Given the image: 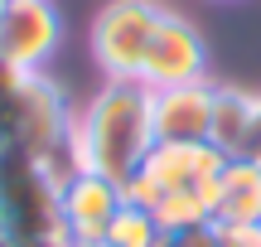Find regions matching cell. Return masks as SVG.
<instances>
[{
    "mask_svg": "<svg viewBox=\"0 0 261 247\" xmlns=\"http://www.w3.org/2000/svg\"><path fill=\"white\" fill-rule=\"evenodd\" d=\"M150 87L145 83H112L107 78L73 121V155L77 170L107 175L126 184L140 170V160L155 145V116H150Z\"/></svg>",
    "mask_w": 261,
    "mask_h": 247,
    "instance_id": "obj_1",
    "label": "cell"
},
{
    "mask_svg": "<svg viewBox=\"0 0 261 247\" xmlns=\"http://www.w3.org/2000/svg\"><path fill=\"white\" fill-rule=\"evenodd\" d=\"M58 184L63 175L48 160L10 145L0 155V228L5 247H68L58 218Z\"/></svg>",
    "mask_w": 261,
    "mask_h": 247,
    "instance_id": "obj_2",
    "label": "cell"
},
{
    "mask_svg": "<svg viewBox=\"0 0 261 247\" xmlns=\"http://www.w3.org/2000/svg\"><path fill=\"white\" fill-rule=\"evenodd\" d=\"M5 116H10V136H15L19 151L48 160L58 175H73L77 170V155H73V102L68 92L54 83L48 73H24L5 97Z\"/></svg>",
    "mask_w": 261,
    "mask_h": 247,
    "instance_id": "obj_3",
    "label": "cell"
},
{
    "mask_svg": "<svg viewBox=\"0 0 261 247\" xmlns=\"http://www.w3.org/2000/svg\"><path fill=\"white\" fill-rule=\"evenodd\" d=\"M160 15H165V5H155V0H107L97 10L92 29H87V44H92V63L102 68V78L140 83L145 48L155 39Z\"/></svg>",
    "mask_w": 261,
    "mask_h": 247,
    "instance_id": "obj_4",
    "label": "cell"
},
{
    "mask_svg": "<svg viewBox=\"0 0 261 247\" xmlns=\"http://www.w3.org/2000/svg\"><path fill=\"white\" fill-rule=\"evenodd\" d=\"M223 160H227V155L218 151V145H208V141H198V145H165V141H155L150 155L140 160V170L121 184V194L130 204L155 209L165 194L213 189L218 175H223Z\"/></svg>",
    "mask_w": 261,
    "mask_h": 247,
    "instance_id": "obj_5",
    "label": "cell"
},
{
    "mask_svg": "<svg viewBox=\"0 0 261 247\" xmlns=\"http://www.w3.org/2000/svg\"><path fill=\"white\" fill-rule=\"evenodd\" d=\"M203 78H208V44L198 34V24H189L184 15L165 10L155 24V39L145 48L140 83L150 92H160V87H184V83H203Z\"/></svg>",
    "mask_w": 261,
    "mask_h": 247,
    "instance_id": "obj_6",
    "label": "cell"
},
{
    "mask_svg": "<svg viewBox=\"0 0 261 247\" xmlns=\"http://www.w3.org/2000/svg\"><path fill=\"white\" fill-rule=\"evenodd\" d=\"M63 44V15L54 0H10L0 19V63L15 73H44Z\"/></svg>",
    "mask_w": 261,
    "mask_h": 247,
    "instance_id": "obj_7",
    "label": "cell"
},
{
    "mask_svg": "<svg viewBox=\"0 0 261 247\" xmlns=\"http://www.w3.org/2000/svg\"><path fill=\"white\" fill-rule=\"evenodd\" d=\"M121 204H126L121 184L92 170H73L58 184V218H63L68 242H102Z\"/></svg>",
    "mask_w": 261,
    "mask_h": 247,
    "instance_id": "obj_8",
    "label": "cell"
},
{
    "mask_svg": "<svg viewBox=\"0 0 261 247\" xmlns=\"http://www.w3.org/2000/svg\"><path fill=\"white\" fill-rule=\"evenodd\" d=\"M213 107H218V87L208 83V78L203 83H184V87H160V92L150 97L155 141H165V145L208 141V136H213Z\"/></svg>",
    "mask_w": 261,
    "mask_h": 247,
    "instance_id": "obj_9",
    "label": "cell"
},
{
    "mask_svg": "<svg viewBox=\"0 0 261 247\" xmlns=\"http://www.w3.org/2000/svg\"><path fill=\"white\" fill-rule=\"evenodd\" d=\"M261 223V160L232 155L213 184V228H247Z\"/></svg>",
    "mask_w": 261,
    "mask_h": 247,
    "instance_id": "obj_10",
    "label": "cell"
},
{
    "mask_svg": "<svg viewBox=\"0 0 261 247\" xmlns=\"http://www.w3.org/2000/svg\"><path fill=\"white\" fill-rule=\"evenodd\" d=\"M256 116H261V92L218 87L213 136H208V141H213L227 160H232V155H256Z\"/></svg>",
    "mask_w": 261,
    "mask_h": 247,
    "instance_id": "obj_11",
    "label": "cell"
},
{
    "mask_svg": "<svg viewBox=\"0 0 261 247\" xmlns=\"http://www.w3.org/2000/svg\"><path fill=\"white\" fill-rule=\"evenodd\" d=\"M107 247H160L165 242V228H160V218L145 209V204H121L112 218V228H107Z\"/></svg>",
    "mask_w": 261,
    "mask_h": 247,
    "instance_id": "obj_12",
    "label": "cell"
},
{
    "mask_svg": "<svg viewBox=\"0 0 261 247\" xmlns=\"http://www.w3.org/2000/svg\"><path fill=\"white\" fill-rule=\"evenodd\" d=\"M160 247H218V228H184V233H165Z\"/></svg>",
    "mask_w": 261,
    "mask_h": 247,
    "instance_id": "obj_13",
    "label": "cell"
},
{
    "mask_svg": "<svg viewBox=\"0 0 261 247\" xmlns=\"http://www.w3.org/2000/svg\"><path fill=\"white\" fill-rule=\"evenodd\" d=\"M218 247H261V223H247V228H218Z\"/></svg>",
    "mask_w": 261,
    "mask_h": 247,
    "instance_id": "obj_14",
    "label": "cell"
},
{
    "mask_svg": "<svg viewBox=\"0 0 261 247\" xmlns=\"http://www.w3.org/2000/svg\"><path fill=\"white\" fill-rule=\"evenodd\" d=\"M5 97H10V92H5ZM5 97H0V155L15 145V136H10V116H5Z\"/></svg>",
    "mask_w": 261,
    "mask_h": 247,
    "instance_id": "obj_15",
    "label": "cell"
},
{
    "mask_svg": "<svg viewBox=\"0 0 261 247\" xmlns=\"http://www.w3.org/2000/svg\"><path fill=\"white\" fill-rule=\"evenodd\" d=\"M68 247H107V242H68Z\"/></svg>",
    "mask_w": 261,
    "mask_h": 247,
    "instance_id": "obj_16",
    "label": "cell"
},
{
    "mask_svg": "<svg viewBox=\"0 0 261 247\" xmlns=\"http://www.w3.org/2000/svg\"><path fill=\"white\" fill-rule=\"evenodd\" d=\"M5 10H10V0H0V19H5Z\"/></svg>",
    "mask_w": 261,
    "mask_h": 247,
    "instance_id": "obj_17",
    "label": "cell"
},
{
    "mask_svg": "<svg viewBox=\"0 0 261 247\" xmlns=\"http://www.w3.org/2000/svg\"><path fill=\"white\" fill-rule=\"evenodd\" d=\"M0 242H5V228H0Z\"/></svg>",
    "mask_w": 261,
    "mask_h": 247,
    "instance_id": "obj_18",
    "label": "cell"
},
{
    "mask_svg": "<svg viewBox=\"0 0 261 247\" xmlns=\"http://www.w3.org/2000/svg\"><path fill=\"white\" fill-rule=\"evenodd\" d=\"M256 160H261V155H256Z\"/></svg>",
    "mask_w": 261,
    "mask_h": 247,
    "instance_id": "obj_19",
    "label": "cell"
},
{
    "mask_svg": "<svg viewBox=\"0 0 261 247\" xmlns=\"http://www.w3.org/2000/svg\"><path fill=\"white\" fill-rule=\"evenodd\" d=\"M0 247H5V242H0Z\"/></svg>",
    "mask_w": 261,
    "mask_h": 247,
    "instance_id": "obj_20",
    "label": "cell"
}]
</instances>
